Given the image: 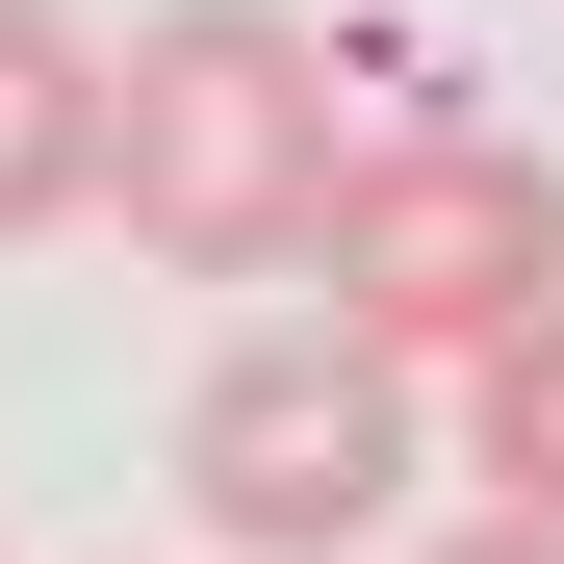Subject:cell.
<instances>
[{"label":"cell","mask_w":564,"mask_h":564,"mask_svg":"<svg viewBox=\"0 0 564 564\" xmlns=\"http://www.w3.org/2000/svg\"><path fill=\"white\" fill-rule=\"evenodd\" d=\"M334 154H359V104H334L308 0H180V26L104 52V180L77 206L129 257H180V282H257V257H308Z\"/></svg>","instance_id":"6da1fadb"},{"label":"cell","mask_w":564,"mask_h":564,"mask_svg":"<svg viewBox=\"0 0 564 564\" xmlns=\"http://www.w3.org/2000/svg\"><path fill=\"white\" fill-rule=\"evenodd\" d=\"M513 308H564V180H539L513 129H462V104L359 129V154H334V206H308V334H359V359H411V386H462Z\"/></svg>","instance_id":"7a4b0ae2"},{"label":"cell","mask_w":564,"mask_h":564,"mask_svg":"<svg viewBox=\"0 0 564 564\" xmlns=\"http://www.w3.org/2000/svg\"><path fill=\"white\" fill-rule=\"evenodd\" d=\"M180 513H206L231 564H334L411 513V359L359 334H231L206 386H180Z\"/></svg>","instance_id":"3957f363"},{"label":"cell","mask_w":564,"mask_h":564,"mask_svg":"<svg viewBox=\"0 0 564 564\" xmlns=\"http://www.w3.org/2000/svg\"><path fill=\"white\" fill-rule=\"evenodd\" d=\"M77 180H104V26L77 0H0V257L77 231Z\"/></svg>","instance_id":"277c9868"},{"label":"cell","mask_w":564,"mask_h":564,"mask_svg":"<svg viewBox=\"0 0 564 564\" xmlns=\"http://www.w3.org/2000/svg\"><path fill=\"white\" fill-rule=\"evenodd\" d=\"M462 462H488V513L564 539V308H513L488 359H462Z\"/></svg>","instance_id":"5b68a950"},{"label":"cell","mask_w":564,"mask_h":564,"mask_svg":"<svg viewBox=\"0 0 564 564\" xmlns=\"http://www.w3.org/2000/svg\"><path fill=\"white\" fill-rule=\"evenodd\" d=\"M411 564H564V539H539V513H462V539H411Z\"/></svg>","instance_id":"8992f818"}]
</instances>
